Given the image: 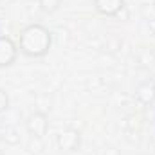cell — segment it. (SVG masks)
<instances>
[{
	"label": "cell",
	"instance_id": "1",
	"mask_svg": "<svg viewBox=\"0 0 155 155\" xmlns=\"http://www.w3.org/2000/svg\"><path fill=\"white\" fill-rule=\"evenodd\" d=\"M16 45L27 58H43L52 47V33L41 24H29L20 31Z\"/></svg>",
	"mask_w": 155,
	"mask_h": 155
},
{
	"label": "cell",
	"instance_id": "2",
	"mask_svg": "<svg viewBox=\"0 0 155 155\" xmlns=\"http://www.w3.org/2000/svg\"><path fill=\"white\" fill-rule=\"evenodd\" d=\"M56 146L63 153H74L81 146V132L76 128H63L56 135Z\"/></svg>",
	"mask_w": 155,
	"mask_h": 155
},
{
	"label": "cell",
	"instance_id": "3",
	"mask_svg": "<svg viewBox=\"0 0 155 155\" xmlns=\"http://www.w3.org/2000/svg\"><path fill=\"white\" fill-rule=\"evenodd\" d=\"M25 130L33 139H43L47 135L49 130V117L45 112L35 110L33 114H29V117L25 119Z\"/></svg>",
	"mask_w": 155,
	"mask_h": 155
},
{
	"label": "cell",
	"instance_id": "4",
	"mask_svg": "<svg viewBox=\"0 0 155 155\" xmlns=\"http://www.w3.org/2000/svg\"><path fill=\"white\" fill-rule=\"evenodd\" d=\"M18 58V45L9 36L0 35V69L11 67Z\"/></svg>",
	"mask_w": 155,
	"mask_h": 155
},
{
	"label": "cell",
	"instance_id": "5",
	"mask_svg": "<svg viewBox=\"0 0 155 155\" xmlns=\"http://www.w3.org/2000/svg\"><path fill=\"white\" fill-rule=\"evenodd\" d=\"M94 9L103 16H117L124 9V0H94Z\"/></svg>",
	"mask_w": 155,
	"mask_h": 155
},
{
	"label": "cell",
	"instance_id": "6",
	"mask_svg": "<svg viewBox=\"0 0 155 155\" xmlns=\"http://www.w3.org/2000/svg\"><path fill=\"white\" fill-rule=\"evenodd\" d=\"M135 97H137V101L139 103H143V105H153L155 103V85L152 83V79H148V81H143L141 85H137V88H135Z\"/></svg>",
	"mask_w": 155,
	"mask_h": 155
},
{
	"label": "cell",
	"instance_id": "7",
	"mask_svg": "<svg viewBox=\"0 0 155 155\" xmlns=\"http://www.w3.org/2000/svg\"><path fill=\"white\" fill-rule=\"evenodd\" d=\"M137 56H139V61H141L143 67H152V65H155V52L150 51L148 47H141V51H139Z\"/></svg>",
	"mask_w": 155,
	"mask_h": 155
},
{
	"label": "cell",
	"instance_id": "8",
	"mask_svg": "<svg viewBox=\"0 0 155 155\" xmlns=\"http://www.w3.org/2000/svg\"><path fill=\"white\" fill-rule=\"evenodd\" d=\"M61 4H63V0H38L40 9H41L43 13H47V15L56 13V11L61 7Z\"/></svg>",
	"mask_w": 155,
	"mask_h": 155
},
{
	"label": "cell",
	"instance_id": "9",
	"mask_svg": "<svg viewBox=\"0 0 155 155\" xmlns=\"http://www.w3.org/2000/svg\"><path fill=\"white\" fill-rule=\"evenodd\" d=\"M11 107V99H9V94L0 87V114H5Z\"/></svg>",
	"mask_w": 155,
	"mask_h": 155
},
{
	"label": "cell",
	"instance_id": "10",
	"mask_svg": "<svg viewBox=\"0 0 155 155\" xmlns=\"http://www.w3.org/2000/svg\"><path fill=\"white\" fill-rule=\"evenodd\" d=\"M152 83H153V85H155V76H153V78H152Z\"/></svg>",
	"mask_w": 155,
	"mask_h": 155
},
{
	"label": "cell",
	"instance_id": "11",
	"mask_svg": "<svg viewBox=\"0 0 155 155\" xmlns=\"http://www.w3.org/2000/svg\"><path fill=\"white\" fill-rule=\"evenodd\" d=\"M0 155H4V152H2V150H0Z\"/></svg>",
	"mask_w": 155,
	"mask_h": 155
}]
</instances>
